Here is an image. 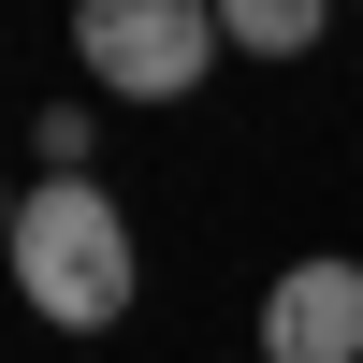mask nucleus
<instances>
[{"label": "nucleus", "instance_id": "obj_1", "mask_svg": "<svg viewBox=\"0 0 363 363\" xmlns=\"http://www.w3.org/2000/svg\"><path fill=\"white\" fill-rule=\"evenodd\" d=\"M15 291H29V320H58V335L131 320L145 247H131V218H116V189H102V174H44V189L15 203Z\"/></svg>", "mask_w": 363, "mask_h": 363}, {"label": "nucleus", "instance_id": "obj_2", "mask_svg": "<svg viewBox=\"0 0 363 363\" xmlns=\"http://www.w3.org/2000/svg\"><path fill=\"white\" fill-rule=\"evenodd\" d=\"M73 58L102 102H203L218 73V0H73Z\"/></svg>", "mask_w": 363, "mask_h": 363}, {"label": "nucleus", "instance_id": "obj_3", "mask_svg": "<svg viewBox=\"0 0 363 363\" xmlns=\"http://www.w3.org/2000/svg\"><path fill=\"white\" fill-rule=\"evenodd\" d=\"M262 363H363V262H291L262 291Z\"/></svg>", "mask_w": 363, "mask_h": 363}, {"label": "nucleus", "instance_id": "obj_4", "mask_svg": "<svg viewBox=\"0 0 363 363\" xmlns=\"http://www.w3.org/2000/svg\"><path fill=\"white\" fill-rule=\"evenodd\" d=\"M335 29V0H218V44L233 58H306Z\"/></svg>", "mask_w": 363, "mask_h": 363}, {"label": "nucleus", "instance_id": "obj_5", "mask_svg": "<svg viewBox=\"0 0 363 363\" xmlns=\"http://www.w3.org/2000/svg\"><path fill=\"white\" fill-rule=\"evenodd\" d=\"M29 145H44V174H87V145H102V116H87V102H44V116H29Z\"/></svg>", "mask_w": 363, "mask_h": 363}, {"label": "nucleus", "instance_id": "obj_6", "mask_svg": "<svg viewBox=\"0 0 363 363\" xmlns=\"http://www.w3.org/2000/svg\"><path fill=\"white\" fill-rule=\"evenodd\" d=\"M0 247H15V189H0Z\"/></svg>", "mask_w": 363, "mask_h": 363}]
</instances>
